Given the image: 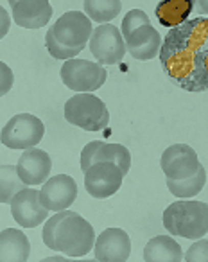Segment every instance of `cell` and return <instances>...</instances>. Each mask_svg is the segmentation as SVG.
<instances>
[{"mask_svg":"<svg viewBox=\"0 0 208 262\" xmlns=\"http://www.w3.org/2000/svg\"><path fill=\"white\" fill-rule=\"evenodd\" d=\"M165 76L181 90H208V18L194 16L169 29L160 49Z\"/></svg>","mask_w":208,"mask_h":262,"instance_id":"obj_1","label":"cell"},{"mask_svg":"<svg viewBox=\"0 0 208 262\" xmlns=\"http://www.w3.org/2000/svg\"><path fill=\"white\" fill-rule=\"evenodd\" d=\"M164 226L171 235L201 239L208 233V203L174 201L164 212Z\"/></svg>","mask_w":208,"mask_h":262,"instance_id":"obj_2","label":"cell"},{"mask_svg":"<svg viewBox=\"0 0 208 262\" xmlns=\"http://www.w3.org/2000/svg\"><path fill=\"white\" fill-rule=\"evenodd\" d=\"M65 120L84 131H101L110 122V112L91 92H77L65 102Z\"/></svg>","mask_w":208,"mask_h":262,"instance_id":"obj_3","label":"cell"},{"mask_svg":"<svg viewBox=\"0 0 208 262\" xmlns=\"http://www.w3.org/2000/svg\"><path fill=\"white\" fill-rule=\"evenodd\" d=\"M94 246V226L77 212H68L56 228V250L68 257H84Z\"/></svg>","mask_w":208,"mask_h":262,"instance_id":"obj_4","label":"cell"},{"mask_svg":"<svg viewBox=\"0 0 208 262\" xmlns=\"http://www.w3.org/2000/svg\"><path fill=\"white\" fill-rule=\"evenodd\" d=\"M45 135V126L36 115L18 113L11 117L2 127V144L9 149H31L41 142Z\"/></svg>","mask_w":208,"mask_h":262,"instance_id":"obj_5","label":"cell"},{"mask_svg":"<svg viewBox=\"0 0 208 262\" xmlns=\"http://www.w3.org/2000/svg\"><path fill=\"white\" fill-rule=\"evenodd\" d=\"M59 74L65 86L74 92H95L106 83L108 77V72L101 63L76 58L66 59Z\"/></svg>","mask_w":208,"mask_h":262,"instance_id":"obj_6","label":"cell"},{"mask_svg":"<svg viewBox=\"0 0 208 262\" xmlns=\"http://www.w3.org/2000/svg\"><path fill=\"white\" fill-rule=\"evenodd\" d=\"M88 47H90L91 56L101 65H117L122 61L128 51L122 31L111 24H101L99 27H95L88 41Z\"/></svg>","mask_w":208,"mask_h":262,"instance_id":"obj_7","label":"cell"},{"mask_svg":"<svg viewBox=\"0 0 208 262\" xmlns=\"http://www.w3.org/2000/svg\"><path fill=\"white\" fill-rule=\"evenodd\" d=\"M51 29L59 43L68 49H79V51H84L91 38V33H94L91 20L88 18L86 13L79 11H66L65 15L56 20Z\"/></svg>","mask_w":208,"mask_h":262,"instance_id":"obj_8","label":"cell"},{"mask_svg":"<svg viewBox=\"0 0 208 262\" xmlns=\"http://www.w3.org/2000/svg\"><path fill=\"white\" fill-rule=\"evenodd\" d=\"M124 176L122 169L113 162H95L84 172V189L91 198L104 200L121 189Z\"/></svg>","mask_w":208,"mask_h":262,"instance_id":"obj_9","label":"cell"},{"mask_svg":"<svg viewBox=\"0 0 208 262\" xmlns=\"http://www.w3.org/2000/svg\"><path fill=\"white\" fill-rule=\"evenodd\" d=\"M161 171L171 180L190 178L201 167L197 153L189 144H172L161 153L160 158Z\"/></svg>","mask_w":208,"mask_h":262,"instance_id":"obj_10","label":"cell"},{"mask_svg":"<svg viewBox=\"0 0 208 262\" xmlns=\"http://www.w3.org/2000/svg\"><path fill=\"white\" fill-rule=\"evenodd\" d=\"M11 215L22 228H36L49 217V208L41 203L40 190L22 189L11 203Z\"/></svg>","mask_w":208,"mask_h":262,"instance_id":"obj_11","label":"cell"},{"mask_svg":"<svg viewBox=\"0 0 208 262\" xmlns=\"http://www.w3.org/2000/svg\"><path fill=\"white\" fill-rule=\"evenodd\" d=\"M41 203L52 212L66 210L77 198V185L72 176L58 174L43 183L40 190Z\"/></svg>","mask_w":208,"mask_h":262,"instance_id":"obj_12","label":"cell"},{"mask_svg":"<svg viewBox=\"0 0 208 262\" xmlns=\"http://www.w3.org/2000/svg\"><path fill=\"white\" fill-rule=\"evenodd\" d=\"M94 251L101 262H126L131 253V241L122 228H108L97 237Z\"/></svg>","mask_w":208,"mask_h":262,"instance_id":"obj_13","label":"cell"},{"mask_svg":"<svg viewBox=\"0 0 208 262\" xmlns=\"http://www.w3.org/2000/svg\"><path fill=\"white\" fill-rule=\"evenodd\" d=\"M16 169L26 185H40V183L47 182L49 174H51L52 160L43 149L31 147V149L24 151L22 157L18 158Z\"/></svg>","mask_w":208,"mask_h":262,"instance_id":"obj_14","label":"cell"},{"mask_svg":"<svg viewBox=\"0 0 208 262\" xmlns=\"http://www.w3.org/2000/svg\"><path fill=\"white\" fill-rule=\"evenodd\" d=\"M124 40L126 49L131 54V58L138 59V61H149V59L156 58V54H160L161 43H164L160 33L151 24L140 26Z\"/></svg>","mask_w":208,"mask_h":262,"instance_id":"obj_15","label":"cell"},{"mask_svg":"<svg viewBox=\"0 0 208 262\" xmlns=\"http://www.w3.org/2000/svg\"><path fill=\"white\" fill-rule=\"evenodd\" d=\"M11 9L13 18L22 29L45 27L52 16V6L49 0H20Z\"/></svg>","mask_w":208,"mask_h":262,"instance_id":"obj_16","label":"cell"},{"mask_svg":"<svg viewBox=\"0 0 208 262\" xmlns=\"http://www.w3.org/2000/svg\"><path fill=\"white\" fill-rule=\"evenodd\" d=\"M31 244L22 230L6 228L0 232V260L24 262L29 258Z\"/></svg>","mask_w":208,"mask_h":262,"instance_id":"obj_17","label":"cell"},{"mask_svg":"<svg viewBox=\"0 0 208 262\" xmlns=\"http://www.w3.org/2000/svg\"><path fill=\"white\" fill-rule=\"evenodd\" d=\"M181 246L169 235H156L144 248L146 262H179L183 260Z\"/></svg>","mask_w":208,"mask_h":262,"instance_id":"obj_18","label":"cell"},{"mask_svg":"<svg viewBox=\"0 0 208 262\" xmlns=\"http://www.w3.org/2000/svg\"><path fill=\"white\" fill-rule=\"evenodd\" d=\"M194 11L192 0H161L154 9L158 22L167 29H172L176 26H181L183 22L190 18Z\"/></svg>","mask_w":208,"mask_h":262,"instance_id":"obj_19","label":"cell"},{"mask_svg":"<svg viewBox=\"0 0 208 262\" xmlns=\"http://www.w3.org/2000/svg\"><path fill=\"white\" fill-rule=\"evenodd\" d=\"M204 183H206V171L204 167L201 165L197 169V172L190 178L185 180H171L167 178V187H169V192L176 198H183V200H189V198H194L203 190Z\"/></svg>","mask_w":208,"mask_h":262,"instance_id":"obj_20","label":"cell"},{"mask_svg":"<svg viewBox=\"0 0 208 262\" xmlns=\"http://www.w3.org/2000/svg\"><path fill=\"white\" fill-rule=\"evenodd\" d=\"M121 0H84V13L91 22L106 24L121 15Z\"/></svg>","mask_w":208,"mask_h":262,"instance_id":"obj_21","label":"cell"},{"mask_svg":"<svg viewBox=\"0 0 208 262\" xmlns=\"http://www.w3.org/2000/svg\"><path fill=\"white\" fill-rule=\"evenodd\" d=\"M95 162H113L122 169L124 174H128L129 167H131V153L122 144L101 142L95 149L94 164Z\"/></svg>","mask_w":208,"mask_h":262,"instance_id":"obj_22","label":"cell"},{"mask_svg":"<svg viewBox=\"0 0 208 262\" xmlns=\"http://www.w3.org/2000/svg\"><path fill=\"white\" fill-rule=\"evenodd\" d=\"M24 180L20 178L16 165L0 167V203H11L13 198L24 189Z\"/></svg>","mask_w":208,"mask_h":262,"instance_id":"obj_23","label":"cell"},{"mask_svg":"<svg viewBox=\"0 0 208 262\" xmlns=\"http://www.w3.org/2000/svg\"><path fill=\"white\" fill-rule=\"evenodd\" d=\"M45 45H47V51L51 52L52 58H54V59H63V61L76 58V56L81 52L79 49H68V47H65L63 43H59V41L54 38L52 29H49L47 34H45Z\"/></svg>","mask_w":208,"mask_h":262,"instance_id":"obj_24","label":"cell"},{"mask_svg":"<svg viewBox=\"0 0 208 262\" xmlns=\"http://www.w3.org/2000/svg\"><path fill=\"white\" fill-rule=\"evenodd\" d=\"M146 24H151L149 16H147L142 9H131V11L124 16V20H122V36L128 38L133 31L138 29L140 26H146Z\"/></svg>","mask_w":208,"mask_h":262,"instance_id":"obj_25","label":"cell"},{"mask_svg":"<svg viewBox=\"0 0 208 262\" xmlns=\"http://www.w3.org/2000/svg\"><path fill=\"white\" fill-rule=\"evenodd\" d=\"M68 212L70 210H61V212H58L56 215H51V219L45 223L43 230H41V237H43L45 246L51 248V250H56V228H58L59 221L68 215Z\"/></svg>","mask_w":208,"mask_h":262,"instance_id":"obj_26","label":"cell"},{"mask_svg":"<svg viewBox=\"0 0 208 262\" xmlns=\"http://www.w3.org/2000/svg\"><path fill=\"white\" fill-rule=\"evenodd\" d=\"M187 262H208V239H197L185 253Z\"/></svg>","mask_w":208,"mask_h":262,"instance_id":"obj_27","label":"cell"},{"mask_svg":"<svg viewBox=\"0 0 208 262\" xmlns=\"http://www.w3.org/2000/svg\"><path fill=\"white\" fill-rule=\"evenodd\" d=\"M101 144V140H95V142H88L86 146L81 151V171L86 172L88 169L94 165V157H95V149Z\"/></svg>","mask_w":208,"mask_h":262,"instance_id":"obj_28","label":"cell"},{"mask_svg":"<svg viewBox=\"0 0 208 262\" xmlns=\"http://www.w3.org/2000/svg\"><path fill=\"white\" fill-rule=\"evenodd\" d=\"M0 69H2V95H6L9 90H11V84H13V74H11V69H9L6 63H2L0 65Z\"/></svg>","mask_w":208,"mask_h":262,"instance_id":"obj_29","label":"cell"},{"mask_svg":"<svg viewBox=\"0 0 208 262\" xmlns=\"http://www.w3.org/2000/svg\"><path fill=\"white\" fill-rule=\"evenodd\" d=\"M194 11L199 16H208V0H192Z\"/></svg>","mask_w":208,"mask_h":262,"instance_id":"obj_30","label":"cell"},{"mask_svg":"<svg viewBox=\"0 0 208 262\" xmlns=\"http://www.w3.org/2000/svg\"><path fill=\"white\" fill-rule=\"evenodd\" d=\"M9 31V18H8V15H6V9L2 8V36H4L6 33Z\"/></svg>","mask_w":208,"mask_h":262,"instance_id":"obj_31","label":"cell"},{"mask_svg":"<svg viewBox=\"0 0 208 262\" xmlns=\"http://www.w3.org/2000/svg\"><path fill=\"white\" fill-rule=\"evenodd\" d=\"M18 2H20V0H9V4H11V8H13V6L18 4Z\"/></svg>","mask_w":208,"mask_h":262,"instance_id":"obj_32","label":"cell"},{"mask_svg":"<svg viewBox=\"0 0 208 262\" xmlns=\"http://www.w3.org/2000/svg\"><path fill=\"white\" fill-rule=\"evenodd\" d=\"M206 18H208V16H206Z\"/></svg>","mask_w":208,"mask_h":262,"instance_id":"obj_33","label":"cell"}]
</instances>
